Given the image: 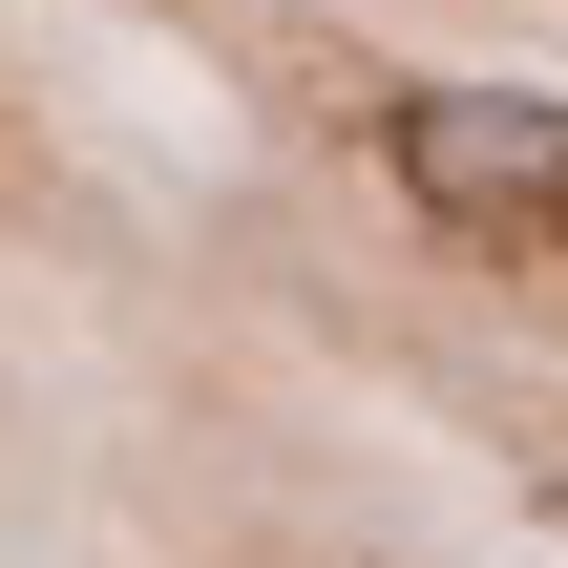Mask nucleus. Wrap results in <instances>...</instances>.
Masks as SVG:
<instances>
[{
    "mask_svg": "<svg viewBox=\"0 0 568 568\" xmlns=\"http://www.w3.org/2000/svg\"><path fill=\"white\" fill-rule=\"evenodd\" d=\"M379 169L443 253L485 274H568V105L548 84H400L379 105Z\"/></svg>",
    "mask_w": 568,
    "mask_h": 568,
    "instance_id": "obj_1",
    "label": "nucleus"
}]
</instances>
